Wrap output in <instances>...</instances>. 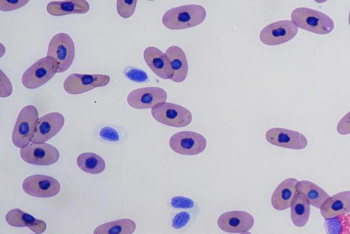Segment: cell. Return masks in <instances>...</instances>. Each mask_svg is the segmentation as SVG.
<instances>
[{"mask_svg": "<svg viewBox=\"0 0 350 234\" xmlns=\"http://www.w3.org/2000/svg\"><path fill=\"white\" fill-rule=\"evenodd\" d=\"M135 229L136 224L133 220L123 218L99 225L93 234H132Z\"/></svg>", "mask_w": 350, "mask_h": 234, "instance_id": "cb8c5ba5", "label": "cell"}, {"mask_svg": "<svg viewBox=\"0 0 350 234\" xmlns=\"http://www.w3.org/2000/svg\"><path fill=\"white\" fill-rule=\"evenodd\" d=\"M167 97V92L161 88L145 87L131 91L127 96V103L135 109H149L165 103Z\"/></svg>", "mask_w": 350, "mask_h": 234, "instance_id": "7c38bea8", "label": "cell"}, {"mask_svg": "<svg viewBox=\"0 0 350 234\" xmlns=\"http://www.w3.org/2000/svg\"><path fill=\"white\" fill-rule=\"evenodd\" d=\"M337 131L340 135L350 133V112L339 120L337 125Z\"/></svg>", "mask_w": 350, "mask_h": 234, "instance_id": "d6a6232c", "label": "cell"}, {"mask_svg": "<svg viewBox=\"0 0 350 234\" xmlns=\"http://www.w3.org/2000/svg\"><path fill=\"white\" fill-rule=\"evenodd\" d=\"M12 87L8 78L1 70V97H7L12 94Z\"/></svg>", "mask_w": 350, "mask_h": 234, "instance_id": "836d02e7", "label": "cell"}, {"mask_svg": "<svg viewBox=\"0 0 350 234\" xmlns=\"http://www.w3.org/2000/svg\"><path fill=\"white\" fill-rule=\"evenodd\" d=\"M348 21H349V24L350 25V12H349V18H348Z\"/></svg>", "mask_w": 350, "mask_h": 234, "instance_id": "d590c367", "label": "cell"}, {"mask_svg": "<svg viewBox=\"0 0 350 234\" xmlns=\"http://www.w3.org/2000/svg\"><path fill=\"white\" fill-rule=\"evenodd\" d=\"M36 234H40V233H36Z\"/></svg>", "mask_w": 350, "mask_h": 234, "instance_id": "8d00e7d4", "label": "cell"}, {"mask_svg": "<svg viewBox=\"0 0 350 234\" xmlns=\"http://www.w3.org/2000/svg\"><path fill=\"white\" fill-rule=\"evenodd\" d=\"M144 58L146 64L156 75L161 79H171L173 72L165 53L155 47H148L144 51Z\"/></svg>", "mask_w": 350, "mask_h": 234, "instance_id": "2e32d148", "label": "cell"}, {"mask_svg": "<svg viewBox=\"0 0 350 234\" xmlns=\"http://www.w3.org/2000/svg\"><path fill=\"white\" fill-rule=\"evenodd\" d=\"M5 220L12 226L28 227L36 233H42L46 229V224L43 220L36 219L19 209L10 210L6 214Z\"/></svg>", "mask_w": 350, "mask_h": 234, "instance_id": "ffe728a7", "label": "cell"}, {"mask_svg": "<svg viewBox=\"0 0 350 234\" xmlns=\"http://www.w3.org/2000/svg\"><path fill=\"white\" fill-rule=\"evenodd\" d=\"M298 182L295 178H288L278 185L271 198V205L275 209L283 211L291 207L297 194Z\"/></svg>", "mask_w": 350, "mask_h": 234, "instance_id": "ac0fdd59", "label": "cell"}, {"mask_svg": "<svg viewBox=\"0 0 350 234\" xmlns=\"http://www.w3.org/2000/svg\"><path fill=\"white\" fill-rule=\"evenodd\" d=\"M297 192L302 194L310 205L319 209L329 197V194L321 187L312 182L305 180L297 183Z\"/></svg>", "mask_w": 350, "mask_h": 234, "instance_id": "7402d4cb", "label": "cell"}, {"mask_svg": "<svg viewBox=\"0 0 350 234\" xmlns=\"http://www.w3.org/2000/svg\"><path fill=\"white\" fill-rule=\"evenodd\" d=\"M170 205L176 209H191L193 207V201L184 196H174L171 198Z\"/></svg>", "mask_w": 350, "mask_h": 234, "instance_id": "f546056e", "label": "cell"}, {"mask_svg": "<svg viewBox=\"0 0 350 234\" xmlns=\"http://www.w3.org/2000/svg\"><path fill=\"white\" fill-rule=\"evenodd\" d=\"M291 21L297 27L317 34H328L334 28V23L328 15L308 8L293 10Z\"/></svg>", "mask_w": 350, "mask_h": 234, "instance_id": "7a4b0ae2", "label": "cell"}, {"mask_svg": "<svg viewBox=\"0 0 350 234\" xmlns=\"http://www.w3.org/2000/svg\"><path fill=\"white\" fill-rule=\"evenodd\" d=\"M110 81L109 76L103 74L72 73L64 82V90L70 94H79L97 87L105 86Z\"/></svg>", "mask_w": 350, "mask_h": 234, "instance_id": "30bf717a", "label": "cell"}, {"mask_svg": "<svg viewBox=\"0 0 350 234\" xmlns=\"http://www.w3.org/2000/svg\"><path fill=\"white\" fill-rule=\"evenodd\" d=\"M325 219H331L350 213V191H344L329 196L320 208Z\"/></svg>", "mask_w": 350, "mask_h": 234, "instance_id": "e0dca14e", "label": "cell"}, {"mask_svg": "<svg viewBox=\"0 0 350 234\" xmlns=\"http://www.w3.org/2000/svg\"><path fill=\"white\" fill-rule=\"evenodd\" d=\"M169 144L171 149L178 154L196 155L205 150L206 140L198 133L184 131L172 135Z\"/></svg>", "mask_w": 350, "mask_h": 234, "instance_id": "52a82bcc", "label": "cell"}, {"mask_svg": "<svg viewBox=\"0 0 350 234\" xmlns=\"http://www.w3.org/2000/svg\"><path fill=\"white\" fill-rule=\"evenodd\" d=\"M38 119V112L35 106L27 105L21 110L12 135L15 146L21 148L31 142Z\"/></svg>", "mask_w": 350, "mask_h": 234, "instance_id": "3957f363", "label": "cell"}, {"mask_svg": "<svg viewBox=\"0 0 350 234\" xmlns=\"http://www.w3.org/2000/svg\"><path fill=\"white\" fill-rule=\"evenodd\" d=\"M240 234H252V233L250 232L245 231V232H243V233H241Z\"/></svg>", "mask_w": 350, "mask_h": 234, "instance_id": "e575fe53", "label": "cell"}, {"mask_svg": "<svg viewBox=\"0 0 350 234\" xmlns=\"http://www.w3.org/2000/svg\"><path fill=\"white\" fill-rule=\"evenodd\" d=\"M327 234H350V213L331 219H325Z\"/></svg>", "mask_w": 350, "mask_h": 234, "instance_id": "484cf974", "label": "cell"}, {"mask_svg": "<svg viewBox=\"0 0 350 234\" xmlns=\"http://www.w3.org/2000/svg\"><path fill=\"white\" fill-rule=\"evenodd\" d=\"M28 2V0H0V10L2 11L14 10L24 6Z\"/></svg>", "mask_w": 350, "mask_h": 234, "instance_id": "4dcf8cb0", "label": "cell"}, {"mask_svg": "<svg viewBox=\"0 0 350 234\" xmlns=\"http://www.w3.org/2000/svg\"><path fill=\"white\" fill-rule=\"evenodd\" d=\"M100 137L108 142H118L120 139L119 134L116 129L112 127H106L101 129Z\"/></svg>", "mask_w": 350, "mask_h": 234, "instance_id": "1f68e13d", "label": "cell"}, {"mask_svg": "<svg viewBox=\"0 0 350 234\" xmlns=\"http://www.w3.org/2000/svg\"><path fill=\"white\" fill-rule=\"evenodd\" d=\"M137 5V1L118 0L116 1L117 11L123 18H129L133 15Z\"/></svg>", "mask_w": 350, "mask_h": 234, "instance_id": "4316f807", "label": "cell"}, {"mask_svg": "<svg viewBox=\"0 0 350 234\" xmlns=\"http://www.w3.org/2000/svg\"><path fill=\"white\" fill-rule=\"evenodd\" d=\"M64 121V116L59 112H51L40 117L37 122L31 143H44L62 129Z\"/></svg>", "mask_w": 350, "mask_h": 234, "instance_id": "9a60e30c", "label": "cell"}, {"mask_svg": "<svg viewBox=\"0 0 350 234\" xmlns=\"http://www.w3.org/2000/svg\"><path fill=\"white\" fill-rule=\"evenodd\" d=\"M89 9V3L85 0L53 1L46 6L47 12L53 16L84 14Z\"/></svg>", "mask_w": 350, "mask_h": 234, "instance_id": "44dd1931", "label": "cell"}, {"mask_svg": "<svg viewBox=\"0 0 350 234\" xmlns=\"http://www.w3.org/2000/svg\"><path fill=\"white\" fill-rule=\"evenodd\" d=\"M298 27L290 20L272 23L265 27L260 33V41L267 45H278L293 39Z\"/></svg>", "mask_w": 350, "mask_h": 234, "instance_id": "ba28073f", "label": "cell"}, {"mask_svg": "<svg viewBox=\"0 0 350 234\" xmlns=\"http://www.w3.org/2000/svg\"><path fill=\"white\" fill-rule=\"evenodd\" d=\"M206 16V11L203 6L188 4L166 11L162 16V23L170 29H183L200 25Z\"/></svg>", "mask_w": 350, "mask_h": 234, "instance_id": "6da1fadb", "label": "cell"}, {"mask_svg": "<svg viewBox=\"0 0 350 234\" xmlns=\"http://www.w3.org/2000/svg\"><path fill=\"white\" fill-rule=\"evenodd\" d=\"M21 157L27 163L38 166H49L59 159L57 149L47 143H29L20 150Z\"/></svg>", "mask_w": 350, "mask_h": 234, "instance_id": "9c48e42d", "label": "cell"}, {"mask_svg": "<svg viewBox=\"0 0 350 234\" xmlns=\"http://www.w3.org/2000/svg\"><path fill=\"white\" fill-rule=\"evenodd\" d=\"M310 204L306 198L297 192L291 205V218L297 227L304 226L310 217Z\"/></svg>", "mask_w": 350, "mask_h": 234, "instance_id": "603a6c76", "label": "cell"}, {"mask_svg": "<svg viewBox=\"0 0 350 234\" xmlns=\"http://www.w3.org/2000/svg\"><path fill=\"white\" fill-rule=\"evenodd\" d=\"M218 227L230 233H243L254 224V217L243 211H227L220 215L217 221Z\"/></svg>", "mask_w": 350, "mask_h": 234, "instance_id": "5bb4252c", "label": "cell"}, {"mask_svg": "<svg viewBox=\"0 0 350 234\" xmlns=\"http://www.w3.org/2000/svg\"><path fill=\"white\" fill-rule=\"evenodd\" d=\"M125 76L134 82L142 83L148 79L147 74L141 69L128 68L124 70Z\"/></svg>", "mask_w": 350, "mask_h": 234, "instance_id": "83f0119b", "label": "cell"}, {"mask_svg": "<svg viewBox=\"0 0 350 234\" xmlns=\"http://www.w3.org/2000/svg\"><path fill=\"white\" fill-rule=\"evenodd\" d=\"M79 168L90 174H100L105 169V161L100 155L94 153H83L77 159Z\"/></svg>", "mask_w": 350, "mask_h": 234, "instance_id": "d4e9b609", "label": "cell"}, {"mask_svg": "<svg viewBox=\"0 0 350 234\" xmlns=\"http://www.w3.org/2000/svg\"><path fill=\"white\" fill-rule=\"evenodd\" d=\"M265 138L273 145L293 150H301L308 145V140L302 133L284 128L269 129Z\"/></svg>", "mask_w": 350, "mask_h": 234, "instance_id": "4fadbf2b", "label": "cell"}, {"mask_svg": "<svg viewBox=\"0 0 350 234\" xmlns=\"http://www.w3.org/2000/svg\"><path fill=\"white\" fill-rule=\"evenodd\" d=\"M165 53L173 72L171 80L176 83L183 82L188 73V62L184 51L180 47L172 45L167 49Z\"/></svg>", "mask_w": 350, "mask_h": 234, "instance_id": "d6986e66", "label": "cell"}, {"mask_svg": "<svg viewBox=\"0 0 350 234\" xmlns=\"http://www.w3.org/2000/svg\"><path fill=\"white\" fill-rule=\"evenodd\" d=\"M152 117L159 122L174 127H183L192 120L191 112L180 105L165 102L151 109Z\"/></svg>", "mask_w": 350, "mask_h": 234, "instance_id": "5b68a950", "label": "cell"}, {"mask_svg": "<svg viewBox=\"0 0 350 234\" xmlns=\"http://www.w3.org/2000/svg\"><path fill=\"white\" fill-rule=\"evenodd\" d=\"M191 219V214L187 211H180L176 213L172 219V226L175 229L185 226Z\"/></svg>", "mask_w": 350, "mask_h": 234, "instance_id": "f1b7e54d", "label": "cell"}, {"mask_svg": "<svg viewBox=\"0 0 350 234\" xmlns=\"http://www.w3.org/2000/svg\"><path fill=\"white\" fill-rule=\"evenodd\" d=\"M75 53V44L68 34L58 33L53 36L48 46L47 56L57 62L58 73H63L70 67Z\"/></svg>", "mask_w": 350, "mask_h": 234, "instance_id": "8992f818", "label": "cell"}, {"mask_svg": "<svg viewBox=\"0 0 350 234\" xmlns=\"http://www.w3.org/2000/svg\"><path fill=\"white\" fill-rule=\"evenodd\" d=\"M58 70L59 64L55 59L49 56L42 57L25 71L22 83L28 89L39 88L49 81Z\"/></svg>", "mask_w": 350, "mask_h": 234, "instance_id": "277c9868", "label": "cell"}, {"mask_svg": "<svg viewBox=\"0 0 350 234\" xmlns=\"http://www.w3.org/2000/svg\"><path fill=\"white\" fill-rule=\"evenodd\" d=\"M23 190L28 195L40 198L56 196L60 191V183L55 178L33 174L27 177L23 182Z\"/></svg>", "mask_w": 350, "mask_h": 234, "instance_id": "8fae6325", "label": "cell"}]
</instances>
